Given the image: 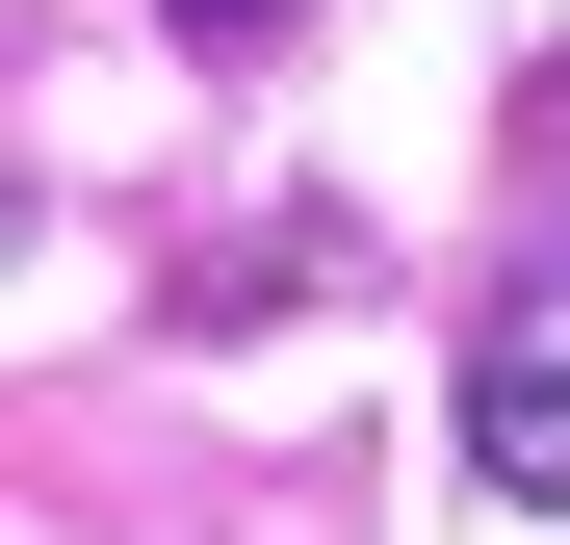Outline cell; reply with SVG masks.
I'll list each match as a JSON object with an SVG mask.
<instances>
[{
	"label": "cell",
	"mask_w": 570,
	"mask_h": 545,
	"mask_svg": "<svg viewBox=\"0 0 570 545\" xmlns=\"http://www.w3.org/2000/svg\"><path fill=\"white\" fill-rule=\"evenodd\" d=\"M466 494H570V312L519 286V312H466Z\"/></svg>",
	"instance_id": "1"
},
{
	"label": "cell",
	"mask_w": 570,
	"mask_h": 545,
	"mask_svg": "<svg viewBox=\"0 0 570 545\" xmlns=\"http://www.w3.org/2000/svg\"><path fill=\"white\" fill-rule=\"evenodd\" d=\"M156 27H181V52H285V0H156Z\"/></svg>",
	"instance_id": "2"
}]
</instances>
